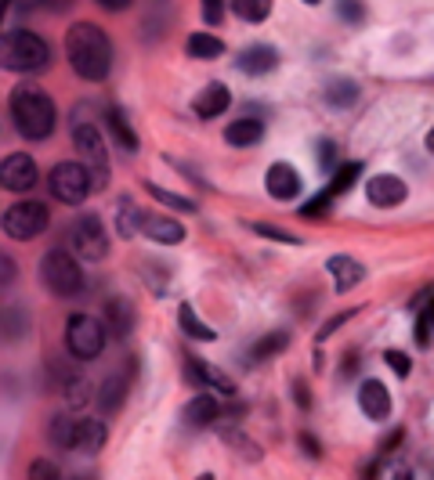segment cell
<instances>
[{
    "label": "cell",
    "instance_id": "6da1fadb",
    "mask_svg": "<svg viewBox=\"0 0 434 480\" xmlns=\"http://www.w3.org/2000/svg\"><path fill=\"white\" fill-rule=\"evenodd\" d=\"M65 58H69L76 76L102 83L113 69V40L95 22H72L65 29Z\"/></svg>",
    "mask_w": 434,
    "mask_h": 480
},
{
    "label": "cell",
    "instance_id": "7a4b0ae2",
    "mask_svg": "<svg viewBox=\"0 0 434 480\" xmlns=\"http://www.w3.org/2000/svg\"><path fill=\"white\" fill-rule=\"evenodd\" d=\"M12 120H15V127H19L22 138L47 141L55 134V123H58L51 94L44 87H37V83H19L12 90Z\"/></svg>",
    "mask_w": 434,
    "mask_h": 480
},
{
    "label": "cell",
    "instance_id": "3957f363",
    "mask_svg": "<svg viewBox=\"0 0 434 480\" xmlns=\"http://www.w3.org/2000/svg\"><path fill=\"white\" fill-rule=\"evenodd\" d=\"M47 65H51V47L37 33L12 29V33L0 37V69L33 76V72H44Z\"/></svg>",
    "mask_w": 434,
    "mask_h": 480
},
{
    "label": "cell",
    "instance_id": "277c9868",
    "mask_svg": "<svg viewBox=\"0 0 434 480\" xmlns=\"http://www.w3.org/2000/svg\"><path fill=\"white\" fill-rule=\"evenodd\" d=\"M40 282L47 285V293L55 297H76L83 290V271L65 249H47L40 260Z\"/></svg>",
    "mask_w": 434,
    "mask_h": 480
},
{
    "label": "cell",
    "instance_id": "5b68a950",
    "mask_svg": "<svg viewBox=\"0 0 434 480\" xmlns=\"http://www.w3.org/2000/svg\"><path fill=\"white\" fill-rule=\"evenodd\" d=\"M47 184H51V196L65 206H76L83 203L87 196L95 191V177L83 163H58L51 173H47Z\"/></svg>",
    "mask_w": 434,
    "mask_h": 480
},
{
    "label": "cell",
    "instance_id": "8992f818",
    "mask_svg": "<svg viewBox=\"0 0 434 480\" xmlns=\"http://www.w3.org/2000/svg\"><path fill=\"white\" fill-rule=\"evenodd\" d=\"M65 347L76 361H95L106 350V329L91 315H69L65 322Z\"/></svg>",
    "mask_w": 434,
    "mask_h": 480
},
{
    "label": "cell",
    "instance_id": "52a82bcc",
    "mask_svg": "<svg viewBox=\"0 0 434 480\" xmlns=\"http://www.w3.org/2000/svg\"><path fill=\"white\" fill-rule=\"evenodd\" d=\"M72 145L76 152L87 159V170L95 177V188H106L109 181V156H106V145H102V134L91 120H80L76 116V127H72Z\"/></svg>",
    "mask_w": 434,
    "mask_h": 480
},
{
    "label": "cell",
    "instance_id": "ba28073f",
    "mask_svg": "<svg viewBox=\"0 0 434 480\" xmlns=\"http://www.w3.org/2000/svg\"><path fill=\"white\" fill-rule=\"evenodd\" d=\"M69 246L80 260L95 264V260H106L109 257V235L102 228V217L98 214H83L72 228H69Z\"/></svg>",
    "mask_w": 434,
    "mask_h": 480
},
{
    "label": "cell",
    "instance_id": "9c48e42d",
    "mask_svg": "<svg viewBox=\"0 0 434 480\" xmlns=\"http://www.w3.org/2000/svg\"><path fill=\"white\" fill-rule=\"evenodd\" d=\"M47 228V206L37 203V199H26V203H15L4 210V232L12 239H37L40 232Z\"/></svg>",
    "mask_w": 434,
    "mask_h": 480
},
{
    "label": "cell",
    "instance_id": "30bf717a",
    "mask_svg": "<svg viewBox=\"0 0 434 480\" xmlns=\"http://www.w3.org/2000/svg\"><path fill=\"white\" fill-rule=\"evenodd\" d=\"M185 383H189V387H214L217 394L235 398V383H232V375H225L221 368L207 365V361L196 358V354H185Z\"/></svg>",
    "mask_w": 434,
    "mask_h": 480
},
{
    "label": "cell",
    "instance_id": "8fae6325",
    "mask_svg": "<svg viewBox=\"0 0 434 480\" xmlns=\"http://www.w3.org/2000/svg\"><path fill=\"white\" fill-rule=\"evenodd\" d=\"M37 184V163L26 152H12L4 163H0V188L8 191H33Z\"/></svg>",
    "mask_w": 434,
    "mask_h": 480
},
{
    "label": "cell",
    "instance_id": "7c38bea8",
    "mask_svg": "<svg viewBox=\"0 0 434 480\" xmlns=\"http://www.w3.org/2000/svg\"><path fill=\"white\" fill-rule=\"evenodd\" d=\"M134 372H138V365H134V358H131L123 372H113V375L102 383L98 408H102L106 416H116V412L123 408V401H127V394H131V383H134Z\"/></svg>",
    "mask_w": 434,
    "mask_h": 480
},
{
    "label": "cell",
    "instance_id": "4fadbf2b",
    "mask_svg": "<svg viewBox=\"0 0 434 480\" xmlns=\"http://www.w3.org/2000/svg\"><path fill=\"white\" fill-rule=\"evenodd\" d=\"M366 196H370V203H373V206L391 210V206L405 203L409 184H405L402 177H395V173H377V177H370V184H366Z\"/></svg>",
    "mask_w": 434,
    "mask_h": 480
},
{
    "label": "cell",
    "instance_id": "5bb4252c",
    "mask_svg": "<svg viewBox=\"0 0 434 480\" xmlns=\"http://www.w3.org/2000/svg\"><path fill=\"white\" fill-rule=\"evenodd\" d=\"M326 271L333 274V290H336L340 297H347V293H352L355 285L366 278V267H362L355 257H347V253L329 257V260H326Z\"/></svg>",
    "mask_w": 434,
    "mask_h": 480
},
{
    "label": "cell",
    "instance_id": "9a60e30c",
    "mask_svg": "<svg viewBox=\"0 0 434 480\" xmlns=\"http://www.w3.org/2000/svg\"><path fill=\"white\" fill-rule=\"evenodd\" d=\"M265 184H268V196L279 203H290L301 196V173L290 163H272L265 173Z\"/></svg>",
    "mask_w": 434,
    "mask_h": 480
},
{
    "label": "cell",
    "instance_id": "2e32d148",
    "mask_svg": "<svg viewBox=\"0 0 434 480\" xmlns=\"http://www.w3.org/2000/svg\"><path fill=\"white\" fill-rule=\"evenodd\" d=\"M235 65L246 72V76H268L279 69V51L272 44H250L246 51H239Z\"/></svg>",
    "mask_w": 434,
    "mask_h": 480
},
{
    "label": "cell",
    "instance_id": "e0dca14e",
    "mask_svg": "<svg viewBox=\"0 0 434 480\" xmlns=\"http://www.w3.org/2000/svg\"><path fill=\"white\" fill-rule=\"evenodd\" d=\"M359 408L373 423H384L391 416V394H387V387H384L380 379H366L362 387H359Z\"/></svg>",
    "mask_w": 434,
    "mask_h": 480
},
{
    "label": "cell",
    "instance_id": "ac0fdd59",
    "mask_svg": "<svg viewBox=\"0 0 434 480\" xmlns=\"http://www.w3.org/2000/svg\"><path fill=\"white\" fill-rule=\"evenodd\" d=\"M145 239L152 242H163V246H178L185 242V224H178L174 217H159V214H141V228H138Z\"/></svg>",
    "mask_w": 434,
    "mask_h": 480
},
{
    "label": "cell",
    "instance_id": "d6986e66",
    "mask_svg": "<svg viewBox=\"0 0 434 480\" xmlns=\"http://www.w3.org/2000/svg\"><path fill=\"white\" fill-rule=\"evenodd\" d=\"M30 329H33V318H30V311L22 304H4V307H0V340H4V343L26 340Z\"/></svg>",
    "mask_w": 434,
    "mask_h": 480
},
{
    "label": "cell",
    "instance_id": "ffe728a7",
    "mask_svg": "<svg viewBox=\"0 0 434 480\" xmlns=\"http://www.w3.org/2000/svg\"><path fill=\"white\" fill-rule=\"evenodd\" d=\"M228 105H232V90H228L225 83H207V87L196 94V102H192L196 116H203V120H217Z\"/></svg>",
    "mask_w": 434,
    "mask_h": 480
},
{
    "label": "cell",
    "instance_id": "44dd1931",
    "mask_svg": "<svg viewBox=\"0 0 434 480\" xmlns=\"http://www.w3.org/2000/svg\"><path fill=\"white\" fill-rule=\"evenodd\" d=\"M221 416V405L214 394H196L185 408H182V423L192 426V430H203V426H214Z\"/></svg>",
    "mask_w": 434,
    "mask_h": 480
},
{
    "label": "cell",
    "instance_id": "7402d4cb",
    "mask_svg": "<svg viewBox=\"0 0 434 480\" xmlns=\"http://www.w3.org/2000/svg\"><path fill=\"white\" fill-rule=\"evenodd\" d=\"M109 441V430L102 419H76V434H72V448L87 451V455H98Z\"/></svg>",
    "mask_w": 434,
    "mask_h": 480
},
{
    "label": "cell",
    "instance_id": "603a6c76",
    "mask_svg": "<svg viewBox=\"0 0 434 480\" xmlns=\"http://www.w3.org/2000/svg\"><path fill=\"white\" fill-rule=\"evenodd\" d=\"M106 127H109V134H113L120 152H127V156L138 152V134H134V127H131V120H127V113L120 105H106Z\"/></svg>",
    "mask_w": 434,
    "mask_h": 480
},
{
    "label": "cell",
    "instance_id": "cb8c5ba5",
    "mask_svg": "<svg viewBox=\"0 0 434 480\" xmlns=\"http://www.w3.org/2000/svg\"><path fill=\"white\" fill-rule=\"evenodd\" d=\"M106 325L113 329V336H131V329H134V304L127 300V297H113L109 304H106Z\"/></svg>",
    "mask_w": 434,
    "mask_h": 480
},
{
    "label": "cell",
    "instance_id": "d4e9b609",
    "mask_svg": "<svg viewBox=\"0 0 434 480\" xmlns=\"http://www.w3.org/2000/svg\"><path fill=\"white\" fill-rule=\"evenodd\" d=\"M322 98H326V105H333V109H352V105L359 102V83L347 80V76H336V80L326 83Z\"/></svg>",
    "mask_w": 434,
    "mask_h": 480
},
{
    "label": "cell",
    "instance_id": "484cf974",
    "mask_svg": "<svg viewBox=\"0 0 434 480\" xmlns=\"http://www.w3.org/2000/svg\"><path fill=\"white\" fill-rule=\"evenodd\" d=\"M265 138V123L260 120H235L232 127H225V141L235 145V148H250Z\"/></svg>",
    "mask_w": 434,
    "mask_h": 480
},
{
    "label": "cell",
    "instance_id": "4316f807",
    "mask_svg": "<svg viewBox=\"0 0 434 480\" xmlns=\"http://www.w3.org/2000/svg\"><path fill=\"white\" fill-rule=\"evenodd\" d=\"M286 347H290V329H272L268 336H260V340L253 343L250 358H253V361H272V358H279Z\"/></svg>",
    "mask_w": 434,
    "mask_h": 480
},
{
    "label": "cell",
    "instance_id": "83f0119b",
    "mask_svg": "<svg viewBox=\"0 0 434 480\" xmlns=\"http://www.w3.org/2000/svg\"><path fill=\"white\" fill-rule=\"evenodd\" d=\"M185 55H189V58H203V62L221 58V55H225V40H217L214 33H192V37L185 40Z\"/></svg>",
    "mask_w": 434,
    "mask_h": 480
},
{
    "label": "cell",
    "instance_id": "f1b7e54d",
    "mask_svg": "<svg viewBox=\"0 0 434 480\" xmlns=\"http://www.w3.org/2000/svg\"><path fill=\"white\" fill-rule=\"evenodd\" d=\"M58 391L65 394V405H69V408H83L87 401H91V383H87L83 375H76V372H69V375L62 379Z\"/></svg>",
    "mask_w": 434,
    "mask_h": 480
},
{
    "label": "cell",
    "instance_id": "f546056e",
    "mask_svg": "<svg viewBox=\"0 0 434 480\" xmlns=\"http://www.w3.org/2000/svg\"><path fill=\"white\" fill-rule=\"evenodd\" d=\"M178 325H182L185 336H192V340H203V343H214V340H217V333H214L207 322L196 318L192 304H182V307H178Z\"/></svg>",
    "mask_w": 434,
    "mask_h": 480
},
{
    "label": "cell",
    "instance_id": "4dcf8cb0",
    "mask_svg": "<svg viewBox=\"0 0 434 480\" xmlns=\"http://www.w3.org/2000/svg\"><path fill=\"white\" fill-rule=\"evenodd\" d=\"M145 191L156 199V203H163V206H170V210H178V214H196L200 206L192 203V199H185V196H178V191H166L163 184H156V181H149L145 184Z\"/></svg>",
    "mask_w": 434,
    "mask_h": 480
},
{
    "label": "cell",
    "instance_id": "1f68e13d",
    "mask_svg": "<svg viewBox=\"0 0 434 480\" xmlns=\"http://www.w3.org/2000/svg\"><path fill=\"white\" fill-rule=\"evenodd\" d=\"M232 15L243 22H265L272 15V0H232Z\"/></svg>",
    "mask_w": 434,
    "mask_h": 480
},
{
    "label": "cell",
    "instance_id": "d6a6232c",
    "mask_svg": "<svg viewBox=\"0 0 434 480\" xmlns=\"http://www.w3.org/2000/svg\"><path fill=\"white\" fill-rule=\"evenodd\" d=\"M359 177H362V163H344V166L333 173V181L326 184V191H329V196L336 199V196H344V191H352Z\"/></svg>",
    "mask_w": 434,
    "mask_h": 480
},
{
    "label": "cell",
    "instance_id": "836d02e7",
    "mask_svg": "<svg viewBox=\"0 0 434 480\" xmlns=\"http://www.w3.org/2000/svg\"><path fill=\"white\" fill-rule=\"evenodd\" d=\"M138 228H141V214L134 210L131 199H120V214H116V232H120V239H134Z\"/></svg>",
    "mask_w": 434,
    "mask_h": 480
},
{
    "label": "cell",
    "instance_id": "e575fe53",
    "mask_svg": "<svg viewBox=\"0 0 434 480\" xmlns=\"http://www.w3.org/2000/svg\"><path fill=\"white\" fill-rule=\"evenodd\" d=\"M72 434H76V423H72L69 416H55V419L47 423V441H51L55 448H72Z\"/></svg>",
    "mask_w": 434,
    "mask_h": 480
},
{
    "label": "cell",
    "instance_id": "d590c367",
    "mask_svg": "<svg viewBox=\"0 0 434 480\" xmlns=\"http://www.w3.org/2000/svg\"><path fill=\"white\" fill-rule=\"evenodd\" d=\"M329 210H333V196L322 188L315 199H308V203L301 206V217H304V221H319V217H329Z\"/></svg>",
    "mask_w": 434,
    "mask_h": 480
},
{
    "label": "cell",
    "instance_id": "8d00e7d4",
    "mask_svg": "<svg viewBox=\"0 0 434 480\" xmlns=\"http://www.w3.org/2000/svg\"><path fill=\"white\" fill-rule=\"evenodd\" d=\"M336 15H340L344 22L359 26V22L366 19V4H362V0H336Z\"/></svg>",
    "mask_w": 434,
    "mask_h": 480
},
{
    "label": "cell",
    "instance_id": "74e56055",
    "mask_svg": "<svg viewBox=\"0 0 434 480\" xmlns=\"http://www.w3.org/2000/svg\"><path fill=\"white\" fill-rule=\"evenodd\" d=\"M250 228H253V235L272 239V242H283V246H297V242H301L297 235H290V232H283V228H276V224H250Z\"/></svg>",
    "mask_w": 434,
    "mask_h": 480
},
{
    "label": "cell",
    "instance_id": "f35d334b",
    "mask_svg": "<svg viewBox=\"0 0 434 480\" xmlns=\"http://www.w3.org/2000/svg\"><path fill=\"white\" fill-rule=\"evenodd\" d=\"M384 361L391 365V372H395L398 379H405V375L413 372V358H409V354H402V350H384Z\"/></svg>",
    "mask_w": 434,
    "mask_h": 480
},
{
    "label": "cell",
    "instance_id": "ab89813d",
    "mask_svg": "<svg viewBox=\"0 0 434 480\" xmlns=\"http://www.w3.org/2000/svg\"><path fill=\"white\" fill-rule=\"evenodd\" d=\"M26 480H62V469L55 466V462H47V459H37L33 466H30V476Z\"/></svg>",
    "mask_w": 434,
    "mask_h": 480
},
{
    "label": "cell",
    "instance_id": "60d3db41",
    "mask_svg": "<svg viewBox=\"0 0 434 480\" xmlns=\"http://www.w3.org/2000/svg\"><path fill=\"white\" fill-rule=\"evenodd\" d=\"M72 0H19L22 12H65Z\"/></svg>",
    "mask_w": 434,
    "mask_h": 480
},
{
    "label": "cell",
    "instance_id": "b9f144b4",
    "mask_svg": "<svg viewBox=\"0 0 434 480\" xmlns=\"http://www.w3.org/2000/svg\"><path fill=\"white\" fill-rule=\"evenodd\" d=\"M15 278H19V264H15V257L0 249V290H8Z\"/></svg>",
    "mask_w": 434,
    "mask_h": 480
},
{
    "label": "cell",
    "instance_id": "7bdbcfd3",
    "mask_svg": "<svg viewBox=\"0 0 434 480\" xmlns=\"http://www.w3.org/2000/svg\"><path fill=\"white\" fill-rule=\"evenodd\" d=\"M319 166H322V170H333V166H336V145H333L329 138L319 141Z\"/></svg>",
    "mask_w": 434,
    "mask_h": 480
},
{
    "label": "cell",
    "instance_id": "ee69618b",
    "mask_svg": "<svg viewBox=\"0 0 434 480\" xmlns=\"http://www.w3.org/2000/svg\"><path fill=\"white\" fill-rule=\"evenodd\" d=\"M200 4H203V19L210 26H217L225 19V0H200Z\"/></svg>",
    "mask_w": 434,
    "mask_h": 480
},
{
    "label": "cell",
    "instance_id": "f6af8a7d",
    "mask_svg": "<svg viewBox=\"0 0 434 480\" xmlns=\"http://www.w3.org/2000/svg\"><path fill=\"white\" fill-rule=\"evenodd\" d=\"M352 315H355V311H340V315H333V318H329V322L319 329V336H315V340H329V336H333V333H336V329H340L347 318H352Z\"/></svg>",
    "mask_w": 434,
    "mask_h": 480
},
{
    "label": "cell",
    "instance_id": "bcb514c9",
    "mask_svg": "<svg viewBox=\"0 0 434 480\" xmlns=\"http://www.w3.org/2000/svg\"><path fill=\"white\" fill-rule=\"evenodd\" d=\"M225 441H228V444H235L239 451H246V459H260V451H257V448H250V441H246L243 434H235V430H225Z\"/></svg>",
    "mask_w": 434,
    "mask_h": 480
},
{
    "label": "cell",
    "instance_id": "7dc6e473",
    "mask_svg": "<svg viewBox=\"0 0 434 480\" xmlns=\"http://www.w3.org/2000/svg\"><path fill=\"white\" fill-rule=\"evenodd\" d=\"M294 401H297L304 412L311 408V394H308V383H304V379H297V383H294Z\"/></svg>",
    "mask_w": 434,
    "mask_h": 480
},
{
    "label": "cell",
    "instance_id": "c3c4849f",
    "mask_svg": "<svg viewBox=\"0 0 434 480\" xmlns=\"http://www.w3.org/2000/svg\"><path fill=\"white\" fill-rule=\"evenodd\" d=\"M402 437H405V430H391V434L384 437V444H380V455H391V451L402 444Z\"/></svg>",
    "mask_w": 434,
    "mask_h": 480
},
{
    "label": "cell",
    "instance_id": "681fc988",
    "mask_svg": "<svg viewBox=\"0 0 434 480\" xmlns=\"http://www.w3.org/2000/svg\"><path fill=\"white\" fill-rule=\"evenodd\" d=\"M297 441H301V448H304V455H311V459H319V455H322V444H319V441H315L311 434H301Z\"/></svg>",
    "mask_w": 434,
    "mask_h": 480
},
{
    "label": "cell",
    "instance_id": "f907efd6",
    "mask_svg": "<svg viewBox=\"0 0 434 480\" xmlns=\"http://www.w3.org/2000/svg\"><path fill=\"white\" fill-rule=\"evenodd\" d=\"M98 4H102L106 12H127V8H131V0H98Z\"/></svg>",
    "mask_w": 434,
    "mask_h": 480
},
{
    "label": "cell",
    "instance_id": "816d5d0a",
    "mask_svg": "<svg viewBox=\"0 0 434 480\" xmlns=\"http://www.w3.org/2000/svg\"><path fill=\"white\" fill-rule=\"evenodd\" d=\"M391 480H413V469H405V466H398V469H395V476H391Z\"/></svg>",
    "mask_w": 434,
    "mask_h": 480
},
{
    "label": "cell",
    "instance_id": "f5cc1de1",
    "mask_svg": "<svg viewBox=\"0 0 434 480\" xmlns=\"http://www.w3.org/2000/svg\"><path fill=\"white\" fill-rule=\"evenodd\" d=\"M423 307H427V315H430V322H434V290L427 293V300H423Z\"/></svg>",
    "mask_w": 434,
    "mask_h": 480
},
{
    "label": "cell",
    "instance_id": "db71d44e",
    "mask_svg": "<svg viewBox=\"0 0 434 480\" xmlns=\"http://www.w3.org/2000/svg\"><path fill=\"white\" fill-rule=\"evenodd\" d=\"M423 145H427V152H430V156H434V127H430V131H427V141H423Z\"/></svg>",
    "mask_w": 434,
    "mask_h": 480
},
{
    "label": "cell",
    "instance_id": "11a10c76",
    "mask_svg": "<svg viewBox=\"0 0 434 480\" xmlns=\"http://www.w3.org/2000/svg\"><path fill=\"white\" fill-rule=\"evenodd\" d=\"M72 480H98L95 473H80V476H72Z\"/></svg>",
    "mask_w": 434,
    "mask_h": 480
},
{
    "label": "cell",
    "instance_id": "9f6ffc18",
    "mask_svg": "<svg viewBox=\"0 0 434 480\" xmlns=\"http://www.w3.org/2000/svg\"><path fill=\"white\" fill-rule=\"evenodd\" d=\"M304 4H322V0H304Z\"/></svg>",
    "mask_w": 434,
    "mask_h": 480
},
{
    "label": "cell",
    "instance_id": "6f0895ef",
    "mask_svg": "<svg viewBox=\"0 0 434 480\" xmlns=\"http://www.w3.org/2000/svg\"><path fill=\"white\" fill-rule=\"evenodd\" d=\"M200 480H214V476H210V473H203V476H200Z\"/></svg>",
    "mask_w": 434,
    "mask_h": 480
}]
</instances>
